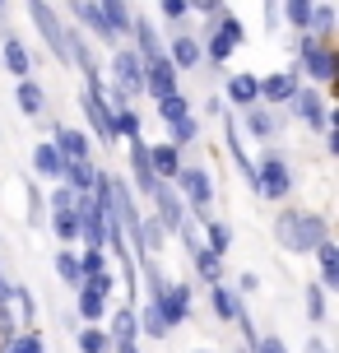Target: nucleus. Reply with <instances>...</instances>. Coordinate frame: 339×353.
Masks as SVG:
<instances>
[{
	"mask_svg": "<svg viewBox=\"0 0 339 353\" xmlns=\"http://www.w3.org/2000/svg\"><path fill=\"white\" fill-rule=\"evenodd\" d=\"M84 112H89L93 130H98L103 140L116 144V135H112V112H107V103H103V93H98V88H89V93H84Z\"/></svg>",
	"mask_w": 339,
	"mask_h": 353,
	"instance_id": "obj_11",
	"label": "nucleus"
},
{
	"mask_svg": "<svg viewBox=\"0 0 339 353\" xmlns=\"http://www.w3.org/2000/svg\"><path fill=\"white\" fill-rule=\"evenodd\" d=\"M158 112L167 117V121H181V117H191V107H186V98H181V93H167V98H158Z\"/></svg>",
	"mask_w": 339,
	"mask_h": 353,
	"instance_id": "obj_30",
	"label": "nucleus"
},
{
	"mask_svg": "<svg viewBox=\"0 0 339 353\" xmlns=\"http://www.w3.org/2000/svg\"><path fill=\"white\" fill-rule=\"evenodd\" d=\"M154 200H158V223L163 228H186V210H181V200L167 191V181H154Z\"/></svg>",
	"mask_w": 339,
	"mask_h": 353,
	"instance_id": "obj_7",
	"label": "nucleus"
},
{
	"mask_svg": "<svg viewBox=\"0 0 339 353\" xmlns=\"http://www.w3.org/2000/svg\"><path fill=\"white\" fill-rule=\"evenodd\" d=\"M98 10H103V19H107L112 37H116V33H130V10H125V0H103Z\"/></svg>",
	"mask_w": 339,
	"mask_h": 353,
	"instance_id": "obj_20",
	"label": "nucleus"
},
{
	"mask_svg": "<svg viewBox=\"0 0 339 353\" xmlns=\"http://www.w3.org/2000/svg\"><path fill=\"white\" fill-rule=\"evenodd\" d=\"M33 168L42 176H61V172H65V159L56 154V144H37V149H33Z\"/></svg>",
	"mask_w": 339,
	"mask_h": 353,
	"instance_id": "obj_18",
	"label": "nucleus"
},
{
	"mask_svg": "<svg viewBox=\"0 0 339 353\" xmlns=\"http://www.w3.org/2000/svg\"><path fill=\"white\" fill-rule=\"evenodd\" d=\"M149 168H154V176H177L181 172V159H177V144H154L149 149Z\"/></svg>",
	"mask_w": 339,
	"mask_h": 353,
	"instance_id": "obj_13",
	"label": "nucleus"
},
{
	"mask_svg": "<svg viewBox=\"0 0 339 353\" xmlns=\"http://www.w3.org/2000/svg\"><path fill=\"white\" fill-rule=\"evenodd\" d=\"M130 159H135V176H140V191H154V168H149V149H144L140 140H135V149H130Z\"/></svg>",
	"mask_w": 339,
	"mask_h": 353,
	"instance_id": "obj_24",
	"label": "nucleus"
},
{
	"mask_svg": "<svg viewBox=\"0 0 339 353\" xmlns=\"http://www.w3.org/2000/svg\"><path fill=\"white\" fill-rule=\"evenodd\" d=\"M116 349H121V353H135V344H116Z\"/></svg>",
	"mask_w": 339,
	"mask_h": 353,
	"instance_id": "obj_51",
	"label": "nucleus"
},
{
	"mask_svg": "<svg viewBox=\"0 0 339 353\" xmlns=\"http://www.w3.org/2000/svg\"><path fill=\"white\" fill-rule=\"evenodd\" d=\"M167 61H172V70H191V65H200V42L181 33L177 42H172V56H167Z\"/></svg>",
	"mask_w": 339,
	"mask_h": 353,
	"instance_id": "obj_17",
	"label": "nucleus"
},
{
	"mask_svg": "<svg viewBox=\"0 0 339 353\" xmlns=\"http://www.w3.org/2000/svg\"><path fill=\"white\" fill-rule=\"evenodd\" d=\"M256 84H260V93H265L269 103H288L298 93V79L293 74H269V79H256Z\"/></svg>",
	"mask_w": 339,
	"mask_h": 353,
	"instance_id": "obj_16",
	"label": "nucleus"
},
{
	"mask_svg": "<svg viewBox=\"0 0 339 353\" xmlns=\"http://www.w3.org/2000/svg\"><path fill=\"white\" fill-rule=\"evenodd\" d=\"M214 312H218L223 321H242V307H237V298H232V293L223 288V283L214 288Z\"/></svg>",
	"mask_w": 339,
	"mask_h": 353,
	"instance_id": "obj_28",
	"label": "nucleus"
},
{
	"mask_svg": "<svg viewBox=\"0 0 339 353\" xmlns=\"http://www.w3.org/2000/svg\"><path fill=\"white\" fill-rule=\"evenodd\" d=\"M196 117H181V121H172V144H191L196 140Z\"/></svg>",
	"mask_w": 339,
	"mask_h": 353,
	"instance_id": "obj_36",
	"label": "nucleus"
},
{
	"mask_svg": "<svg viewBox=\"0 0 339 353\" xmlns=\"http://www.w3.org/2000/svg\"><path fill=\"white\" fill-rule=\"evenodd\" d=\"M274 237H279V247H284V251H298V256H302V251H316L330 232H325V223L316 219V214L288 210V214L274 219Z\"/></svg>",
	"mask_w": 339,
	"mask_h": 353,
	"instance_id": "obj_1",
	"label": "nucleus"
},
{
	"mask_svg": "<svg viewBox=\"0 0 339 353\" xmlns=\"http://www.w3.org/2000/svg\"><path fill=\"white\" fill-rule=\"evenodd\" d=\"M42 103H47V98H42V88H37L33 79H23V84H19V107H23L28 117H42Z\"/></svg>",
	"mask_w": 339,
	"mask_h": 353,
	"instance_id": "obj_25",
	"label": "nucleus"
},
{
	"mask_svg": "<svg viewBox=\"0 0 339 353\" xmlns=\"http://www.w3.org/2000/svg\"><path fill=\"white\" fill-rule=\"evenodd\" d=\"M177 181H181V191H186V200H191L196 210H209V200H214V186H209V176H205V172H191V168H181Z\"/></svg>",
	"mask_w": 339,
	"mask_h": 353,
	"instance_id": "obj_9",
	"label": "nucleus"
},
{
	"mask_svg": "<svg viewBox=\"0 0 339 353\" xmlns=\"http://www.w3.org/2000/svg\"><path fill=\"white\" fill-rule=\"evenodd\" d=\"M79 349H84V353H103V349H107V339L98 335V330H79Z\"/></svg>",
	"mask_w": 339,
	"mask_h": 353,
	"instance_id": "obj_40",
	"label": "nucleus"
},
{
	"mask_svg": "<svg viewBox=\"0 0 339 353\" xmlns=\"http://www.w3.org/2000/svg\"><path fill=\"white\" fill-rule=\"evenodd\" d=\"M228 242H232L228 223H209V242H205V247L214 251V256H223V251H228Z\"/></svg>",
	"mask_w": 339,
	"mask_h": 353,
	"instance_id": "obj_35",
	"label": "nucleus"
},
{
	"mask_svg": "<svg viewBox=\"0 0 339 353\" xmlns=\"http://www.w3.org/2000/svg\"><path fill=\"white\" fill-rule=\"evenodd\" d=\"M28 14H33L37 33H42V42L52 47L56 61H70V52H65V28H61V19H56V10L47 5V0H28Z\"/></svg>",
	"mask_w": 339,
	"mask_h": 353,
	"instance_id": "obj_2",
	"label": "nucleus"
},
{
	"mask_svg": "<svg viewBox=\"0 0 339 353\" xmlns=\"http://www.w3.org/2000/svg\"><path fill=\"white\" fill-rule=\"evenodd\" d=\"M144 88H149L154 98H167V93H177V70H172V61H167L163 52L144 61Z\"/></svg>",
	"mask_w": 339,
	"mask_h": 353,
	"instance_id": "obj_4",
	"label": "nucleus"
},
{
	"mask_svg": "<svg viewBox=\"0 0 339 353\" xmlns=\"http://www.w3.org/2000/svg\"><path fill=\"white\" fill-rule=\"evenodd\" d=\"M311 256L321 261V279H325V288H339V247L330 242V237H325V242L311 251Z\"/></svg>",
	"mask_w": 339,
	"mask_h": 353,
	"instance_id": "obj_15",
	"label": "nucleus"
},
{
	"mask_svg": "<svg viewBox=\"0 0 339 353\" xmlns=\"http://www.w3.org/2000/svg\"><path fill=\"white\" fill-rule=\"evenodd\" d=\"M112 135H125V140H135V135H140V117H135L130 107H125V112H116V117H112Z\"/></svg>",
	"mask_w": 339,
	"mask_h": 353,
	"instance_id": "obj_29",
	"label": "nucleus"
},
{
	"mask_svg": "<svg viewBox=\"0 0 339 353\" xmlns=\"http://www.w3.org/2000/svg\"><path fill=\"white\" fill-rule=\"evenodd\" d=\"M288 103H293V112H298L307 125H316V130H325V125H330V117H325V107H321V98H316V93H302V88H298Z\"/></svg>",
	"mask_w": 339,
	"mask_h": 353,
	"instance_id": "obj_10",
	"label": "nucleus"
},
{
	"mask_svg": "<svg viewBox=\"0 0 339 353\" xmlns=\"http://www.w3.org/2000/svg\"><path fill=\"white\" fill-rule=\"evenodd\" d=\"M232 52H237V42H232L228 33H214V42H209V56H214V61H228Z\"/></svg>",
	"mask_w": 339,
	"mask_h": 353,
	"instance_id": "obj_37",
	"label": "nucleus"
},
{
	"mask_svg": "<svg viewBox=\"0 0 339 353\" xmlns=\"http://www.w3.org/2000/svg\"><path fill=\"white\" fill-rule=\"evenodd\" d=\"M140 330H144V335H154V339H163L172 325H167V321H163V312L149 302V307H144V316H140Z\"/></svg>",
	"mask_w": 339,
	"mask_h": 353,
	"instance_id": "obj_26",
	"label": "nucleus"
},
{
	"mask_svg": "<svg viewBox=\"0 0 339 353\" xmlns=\"http://www.w3.org/2000/svg\"><path fill=\"white\" fill-rule=\"evenodd\" d=\"M79 274L89 279V274H103V251H84V261H79Z\"/></svg>",
	"mask_w": 339,
	"mask_h": 353,
	"instance_id": "obj_42",
	"label": "nucleus"
},
{
	"mask_svg": "<svg viewBox=\"0 0 339 353\" xmlns=\"http://www.w3.org/2000/svg\"><path fill=\"white\" fill-rule=\"evenodd\" d=\"M56 274L79 288V283H84V274H79V256H74V251H61V256H56Z\"/></svg>",
	"mask_w": 339,
	"mask_h": 353,
	"instance_id": "obj_27",
	"label": "nucleus"
},
{
	"mask_svg": "<svg viewBox=\"0 0 339 353\" xmlns=\"http://www.w3.org/2000/svg\"><path fill=\"white\" fill-rule=\"evenodd\" d=\"M74 200H79V191H70V186H61V191L52 195V210H56V214H65V210H74Z\"/></svg>",
	"mask_w": 339,
	"mask_h": 353,
	"instance_id": "obj_41",
	"label": "nucleus"
},
{
	"mask_svg": "<svg viewBox=\"0 0 339 353\" xmlns=\"http://www.w3.org/2000/svg\"><path fill=\"white\" fill-rule=\"evenodd\" d=\"M307 353H330V349H325L321 339H311V344H307Z\"/></svg>",
	"mask_w": 339,
	"mask_h": 353,
	"instance_id": "obj_49",
	"label": "nucleus"
},
{
	"mask_svg": "<svg viewBox=\"0 0 339 353\" xmlns=\"http://www.w3.org/2000/svg\"><path fill=\"white\" fill-rule=\"evenodd\" d=\"M163 14H167V19H181V14H186V0H163Z\"/></svg>",
	"mask_w": 339,
	"mask_h": 353,
	"instance_id": "obj_47",
	"label": "nucleus"
},
{
	"mask_svg": "<svg viewBox=\"0 0 339 353\" xmlns=\"http://www.w3.org/2000/svg\"><path fill=\"white\" fill-rule=\"evenodd\" d=\"M112 65H116V88H121L125 98L144 88V56L140 52H116V61H112Z\"/></svg>",
	"mask_w": 339,
	"mask_h": 353,
	"instance_id": "obj_5",
	"label": "nucleus"
},
{
	"mask_svg": "<svg viewBox=\"0 0 339 353\" xmlns=\"http://www.w3.org/2000/svg\"><path fill=\"white\" fill-rule=\"evenodd\" d=\"M307 28H316V33H330V28H335V10H311V19H307Z\"/></svg>",
	"mask_w": 339,
	"mask_h": 353,
	"instance_id": "obj_38",
	"label": "nucleus"
},
{
	"mask_svg": "<svg viewBox=\"0 0 339 353\" xmlns=\"http://www.w3.org/2000/svg\"><path fill=\"white\" fill-rule=\"evenodd\" d=\"M130 335H135V316L130 312H116V344H130Z\"/></svg>",
	"mask_w": 339,
	"mask_h": 353,
	"instance_id": "obj_39",
	"label": "nucleus"
},
{
	"mask_svg": "<svg viewBox=\"0 0 339 353\" xmlns=\"http://www.w3.org/2000/svg\"><path fill=\"white\" fill-rule=\"evenodd\" d=\"M10 353H42V339L37 335H19V339H10Z\"/></svg>",
	"mask_w": 339,
	"mask_h": 353,
	"instance_id": "obj_43",
	"label": "nucleus"
},
{
	"mask_svg": "<svg viewBox=\"0 0 339 353\" xmlns=\"http://www.w3.org/2000/svg\"><path fill=\"white\" fill-rule=\"evenodd\" d=\"M284 14L293 28H307V19H311V0H284Z\"/></svg>",
	"mask_w": 339,
	"mask_h": 353,
	"instance_id": "obj_32",
	"label": "nucleus"
},
{
	"mask_svg": "<svg viewBox=\"0 0 339 353\" xmlns=\"http://www.w3.org/2000/svg\"><path fill=\"white\" fill-rule=\"evenodd\" d=\"M228 98H232V103H242V107H251L256 98H260V84H256L251 74H232V79H228Z\"/></svg>",
	"mask_w": 339,
	"mask_h": 353,
	"instance_id": "obj_19",
	"label": "nucleus"
},
{
	"mask_svg": "<svg viewBox=\"0 0 339 353\" xmlns=\"http://www.w3.org/2000/svg\"><path fill=\"white\" fill-rule=\"evenodd\" d=\"M74 10H79V19H84V23H89L93 33L103 37V42H116V37H112V28H107V19H103V10H98V5H89V0H74Z\"/></svg>",
	"mask_w": 339,
	"mask_h": 353,
	"instance_id": "obj_22",
	"label": "nucleus"
},
{
	"mask_svg": "<svg viewBox=\"0 0 339 353\" xmlns=\"http://www.w3.org/2000/svg\"><path fill=\"white\" fill-rule=\"evenodd\" d=\"M154 307L163 312L167 325H177V321L191 312V283H167V288H163V298L154 302Z\"/></svg>",
	"mask_w": 339,
	"mask_h": 353,
	"instance_id": "obj_6",
	"label": "nucleus"
},
{
	"mask_svg": "<svg viewBox=\"0 0 339 353\" xmlns=\"http://www.w3.org/2000/svg\"><path fill=\"white\" fill-rule=\"evenodd\" d=\"M79 316H84V321H98V316H103V298H98V293H89V288H79Z\"/></svg>",
	"mask_w": 339,
	"mask_h": 353,
	"instance_id": "obj_34",
	"label": "nucleus"
},
{
	"mask_svg": "<svg viewBox=\"0 0 339 353\" xmlns=\"http://www.w3.org/2000/svg\"><path fill=\"white\" fill-rule=\"evenodd\" d=\"M52 228H56V237H61V242H74V237H79V219H74V210L56 214V219H52Z\"/></svg>",
	"mask_w": 339,
	"mask_h": 353,
	"instance_id": "obj_31",
	"label": "nucleus"
},
{
	"mask_svg": "<svg viewBox=\"0 0 339 353\" xmlns=\"http://www.w3.org/2000/svg\"><path fill=\"white\" fill-rule=\"evenodd\" d=\"M65 181H70V191H79V195H89L93 191V181H98V172H93L89 163H65Z\"/></svg>",
	"mask_w": 339,
	"mask_h": 353,
	"instance_id": "obj_21",
	"label": "nucleus"
},
{
	"mask_svg": "<svg viewBox=\"0 0 339 353\" xmlns=\"http://www.w3.org/2000/svg\"><path fill=\"white\" fill-rule=\"evenodd\" d=\"M218 33H228L232 42H242V23H237V19L228 14V19H223V23H218Z\"/></svg>",
	"mask_w": 339,
	"mask_h": 353,
	"instance_id": "obj_46",
	"label": "nucleus"
},
{
	"mask_svg": "<svg viewBox=\"0 0 339 353\" xmlns=\"http://www.w3.org/2000/svg\"><path fill=\"white\" fill-rule=\"evenodd\" d=\"M56 154H61L65 163H89V135L61 130V135H56Z\"/></svg>",
	"mask_w": 339,
	"mask_h": 353,
	"instance_id": "obj_12",
	"label": "nucleus"
},
{
	"mask_svg": "<svg viewBox=\"0 0 339 353\" xmlns=\"http://www.w3.org/2000/svg\"><path fill=\"white\" fill-rule=\"evenodd\" d=\"M256 353H288L274 335H256Z\"/></svg>",
	"mask_w": 339,
	"mask_h": 353,
	"instance_id": "obj_45",
	"label": "nucleus"
},
{
	"mask_svg": "<svg viewBox=\"0 0 339 353\" xmlns=\"http://www.w3.org/2000/svg\"><path fill=\"white\" fill-rule=\"evenodd\" d=\"M0 302H10V283L0 279Z\"/></svg>",
	"mask_w": 339,
	"mask_h": 353,
	"instance_id": "obj_50",
	"label": "nucleus"
},
{
	"mask_svg": "<svg viewBox=\"0 0 339 353\" xmlns=\"http://www.w3.org/2000/svg\"><path fill=\"white\" fill-rule=\"evenodd\" d=\"M307 312H311V321L325 316V302H321V288H307Z\"/></svg>",
	"mask_w": 339,
	"mask_h": 353,
	"instance_id": "obj_44",
	"label": "nucleus"
},
{
	"mask_svg": "<svg viewBox=\"0 0 339 353\" xmlns=\"http://www.w3.org/2000/svg\"><path fill=\"white\" fill-rule=\"evenodd\" d=\"M298 52H302V61H307V74H311V79H335V56L330 52H321V47H316V42H311V37H302V42H298Z\"/></svg>",
	"mask_w": 339,
	"mask_h": 353,
	"instance_id": "obj_8",
	"label": "nucleus"
},
{
	"mask_svg": "<svg viewBox=\"0 0 339 353\" xmlns=\"http://www.w3.org/2000/svg\"><path fill=\"white\" fill-rule=\"evenodd\" d=\"M130 33L140 37V56H144V61L163 52V47H158V33H154V23H149V19H130Z\"/></svg>",
	"mask_w": 339,
	"mask_h": 353,
	"instance_id": "obj_23",
	"label": "nucleus"
},
{
	"mask_svg": "<svg viewBox=\"0 0 339 353\" xmlns=\"http://www.w3.org/2000/svg\"><path fill=\"white\" fill-rule=\"evenodd\" d=\"M0 56H5V70H10V74L28 79L33 65H28V52H23V42H19V37H5V42H0Z\"/></svg>",
	"mask_w": 339,
	"mask_h": 353,
	"instance_id": "obj_14",
	"label": "nucleus"
},
{
	"mask_svg": "<svg viewBox=\"0 0 339 353\" xmlns=\"http://www.w3.org/2000/svg\"><path fill=\"white\" fill-rule=\"evenodd\" d=\"M288 191H293V176H288V168L279 159H265L260 168H256V195H265V200H284Z\"/></svg>",
	"mask_w": 339,
	"mask_h": 353,
	"instance_id": "obj_3",
	"label": "nucleus"
},
{
	"mask_svg": "<svg viewBox=\"0 0 339 353\" xmlns=\"http://www.w3.org/2000/svg\"><path fill=\"white\" fill-rule=\"evenodd\" d=\"M0 10H5V0H0Z\"/></svg>",
	"mask_w": 339,
	"mask_h": 353,
	"instance_id": "obj_52",
	"label": "nucleus"
},
{
	"mask_svg": "<svg viewBox=\"0 0 339 353\" xmlns=\"http://www.w3.org/2000/svg\"><path fill=\"white\" fill-rule=\"evenodd\" d=\"M186 5H191V10H200V14H214V10H218V0H186Z\"/></svg>",
	"mask_w": 339,
	"mask_h": 353,
	"instance_id": "obj_48",
	"label": "nucleus"
},
{
	"mask_svg": "<svg viewBox=\"0 0 339 353\" xmlns=\"http://www.w3.org/2000/svg\"><path fill=\"white\" fill-rule=\"evenodd\" d=\"M247 125H251V135H256V140H269V135H274V117H269V112H251Z\"/></svg>",
	"mask_w": 339,
	"mask_h": 353,
	"instance_id": "obj_33",
	"label": "nucleus"
}]
</instances>
